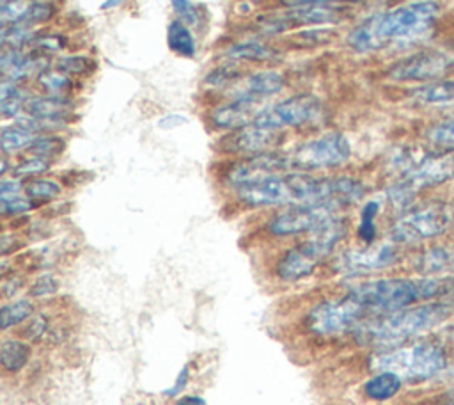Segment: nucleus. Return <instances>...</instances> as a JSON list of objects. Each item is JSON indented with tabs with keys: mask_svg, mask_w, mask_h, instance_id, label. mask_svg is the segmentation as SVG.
<instances>
[{
	"mask_svg": "<svg viewBox=\"0 0 454 405\" xmlns=\"http://www.w3.org/2000/svg\"><path fill=\"white\" fill-rule=\"evenodd\" d=\"M440 14L436 0H417L378 12L348 34V44L360 53L383 48L390 41L415 39L426 34Z\"/></svg>",
	"mask_w": 454,
	"mask_h": 405,
	"instance_id": "1",
	"label": "nucleus"
},
{
	"mask_svg": "<svg viewBox=\"0 0 454 405\" xmlns=\"http://www.w3.org/2000/svg\"><path fill=\"white\" fill-rule=\"evenodd\" d=\"M367 313L387 314L406 309L411 304L454 293V277H420V279H378L358 284L348 291Z\"/></svg>",
	"mask_w": 454,
	"mask_h": 405,
	"instance_id": "2",
	"label": "nucleus"
},
{
	"mask_svg": "<svg viewBox=\"0 0 454 405\" xmlns=\"http://www.w3.org/2000/svg\"><path fill=\"white\" fill-rule=\"evenodd\" d=\"M450 314L449 304H424L410 309L387 313L356 327V339L362 345L376 348H397L404 341L426 332Z\"/></svg>",
	"mask_w": 454,
	"mask_h": 405,
	"instance_id": "3",
	"label": "nucleus"
},
{
	"mask_svg": "<svg viewBox=\"0 0 454 405\" xmlns=\"http://www.w3.org/2000/svg\"><path fill=\"white\" fill-rule=\"evenodd\" d=\"M346 231H348V226L342 218L333 217L326 220L316 231H312L303 243L293 247L284 254V258L277 265L278 277L286 281H298L310 275L314 268L340 242Z\"/></svg>",
	"mask_w": 454,
	"mask_h": 405,
	"instance_id": "4",
	"label": "nucleus"
},
{
	"mask_svg": "<svg viewBox=\"0 0 454 405\" xmlns=\"http://www.w3.org/2000/svg\"><path fill=\"white\" fill-rule=\"evenodd\" d=\"M447 366L443 348L434 341H420L410 346L385 350L371 359V368L392 371L404 380H426Z\"/></svg>",
	"mask_w": 454,
	"mask_h": 405,
	"instance_id": "5",
	"label": "nucleus"
},
{
	"mask_svg": "<svg viewBox=\"0 0 454 405\" xmlns=\"http://www.w3.org/2000/svg\"><path fill=\"white\" fill-rule=\"evenodd\" d=\"M454 224V206L449 202H431L404 213L390 229L395 243H415L445 233Z\"/></svg>",
	"mask_w": 454,
	"mask_h": 405,
	"instance_id": "6",
	"label": "nucleus"
},
{
	"mask_svg": "<svg viewBox=\"0 0 454 405\" xmlns=\"http://www.w3.org/2000/svg\"><path fill=\"white\" fill-rule=\"evenodd\" d=\"M351 155L348 139L342 133H326L296 146L289 156L291 169L300 172L328 169L344 163Z\"/></svg>",
	"mask_w": 454,
	"mask_h": 405,
	"instance_id": "7",
	"label": "nucleus"
},
{
	"mask_svg": "<svg viewBox=\"0 0 454 405\" xmlns=\"http://www.w3.org/2000/svg\"><path fill=\"white\" fill-rule=\"evenodd\" d=\"M454 66V46L420 50L401 59L388 69L395 82H434Z\"/></svg>",
	"mask_w": 454,
	"mask_h": 405,
	"instance_id": "8",
	"label": "nucleus"
},
{
	"mask_svg": "<svg viewBox=\"0 0 454 405\" xmlns=\"http://www.w3.org/2000/svg\"><path fill=\"white\" fill-rule=\"evenodd\" d=\"M365 311L360 304L346 293L340 298L326 300L317 304L307 316V325L312 332L319 336H335L353 329L362 318Z\"/></svg>",
	"mask_w": 454,
	"mask_h": 405,
	"instance_id": "9",
	"label": "nucleus"
},
{
	"mask_svg": "<svg viewBox=\"0 0 454 405\" xmlns=\"http://www.w3.org/2000/svg\"><path fill=\"white\" fill-rule=\"evenodd\" d=\"M321 114V101L314 94H296L271 107H264L252 124L282 130L287 126H303Z\"/></svg>",
	"mask_w": 454,
	"mask_h": 405,
	"instance_id": "10",
	"label": "nucleus"
},
{
	"mask_svg": "<svg viewBox=\"0 0 454 405\" xmlns=\"http://www.w3.org/2000/svg\"><path fill=\"white\" fill-rule=\"evenodd\" d=\"M335 208L328 204H296L271 218L268 229L277 236L312 233L333 218Z\"/></svg>",
	"mask_w": 454,
	"mask_h": 405,
	"instance_id": "11",
	"label": "nucleus"
},
{
	"mask_svg": "<svg viewBox=\"0 0 454 405\" xmlns=\"http://www.w3.org/2000/svg\"><path fill=\"white\" fill-rule=\"evenodd\" d=\"M454 176V149L445 153L427 155L417 163L406 169V174L399 185L408 190L411 195L417 190L436 187Z\"/></svg>",
	"mask_w": 454,
	"mask_h": 405,
	"instance_id": "12",
	"label": "nucleus"
},
{
	"mask_svg": "<svg viewBox=\"0 0 454 405\" xmlns=\"http://www.w3.org/2000/svg\"><path fill=\"white\" fill-rule=\"evenodd\" d=\"M291 169L287 153H277V151H266L252 155L241 162H238L227 174V181L234 187H245L271 176L286 174Z\"/></svg>",
	"mask_w": 454,
	"mask_h": 405,
	"instance_id": "13",
	"label": "nucleus"
},
{
	"mask_svg": "<svg viewBox=\"0 0 454 405\" xmlns=\"http://www.w3.org/2000/svg\"><path fill=\"white\" fill-rule=\"evenodd\" d=\"M395 256L397 254L392 245L356 249V250H348L340 254L335 259L333 266L337 272H342L348 275H360V274H369L392 265L395 261Z\"/></svg>",
	"mask_w": 454,
	"mask_h": 405,
	"instance_id": "14",
	"label": "nucleus"
},
{
	"mask_svg": "<svg viewBox=\"0 0 454 405\" xmlns=\"http://www.w3.org/2000/svg\"><path fill=\"white\" fill-rule=\"evenodd\" d=\"M264 105L257 98H234L213 110L215 126L223 130H241L252 124L262 112Z\"/></svg>",
	"mask_w": 454,
	"mask_h": 405,
	"instance_id": "15",
	"label": "nucleus"
},
{
	"mask_svg": "<svg viewBox=\"0 0 454 405\" xmlns=\"http://www.w3.org/2000/svg\"><path fill=\"white\" fill-rule=\"evenodd\" d=\"M280 140H282V135L278 130L248 124L227 139V149L238 151V153L257 155V153L271 151Z\"/></svg>",
	"mask_w": 454,
	"mask_h": 405,
	"instance_id": "16",
	"label": "nucleus"
},
{
	"mask_svg": "<svg viewBox=\"0 0 454 405\" xmlns=\"http://www.w3.org/2000/svg\"><path fill=\"white\" fill-rule=\"evenodd\" d=\"M284 89V78L275 71H257L247 75L236 83L234 98H257L262 99L266 96L277 94Z\"/></svg>",
	"mask_w": 454,
	"mask_h": 405,
	"instance_id": "17",
	"label": "nucleus"
},
{
	"mask_svg": "<svg viewBox=\"0 0 454 405\" xmlns=\"http://www.w3.org/2000/svg\"><path fill=\"white\" fill-rule=\"evenodd\" d=\"M71 107L69 99L66 96H39V98H30L25 105V110L30 117H39V119H64L66 110ZM66 121V119H64Z\"/></svg>",
	"mask_w": 454,
	"mask_h": 405,
	"instance_id": "18",
	"label": "nucleus"
},
{
	"mask_svg": "<svg viewBox=\"0 0 454 405\" xmlns=\"http://www.w3.org/2000/svg\"><path fill=\"white\" fill-rule=\"evenodd\" d=\"M403 385V378L392 371H380L372 378H369L364 384V393L367 398L374 401H385L390 400L399 393Z\"/></svg>",
	"mask_w": 454,
	"mask_h": 405,
	"instance_id": "19",
	"label": "nucleus"
},
{
	"mask_svg": "<svg viewBox=\"0 0 454 405\" xmlns=\"http://www.w3.org/2000/svg\"><path fill=\"white\" fill-rule=\"evenodd\" d=\"M413 99L420 105H450L454 103V80H434L413 92Z\"/></svg>",
	"mask_w": 454,
	"mask_h": 405,
	"instance_id": "20",
	"label": "nucleus"
},
{
	"mask_svg": "<svg viewBox=\"0 0 454 405\" xmlns=\"http://www.w3.org/2000/svg\"><path fill=\"white\" fill-rule=\"evenodd\" d=\"M167 44L179 57H193L195 55V39L188 28V25L181 20H172L167 27Z\"/></svg>",
	"mask_w": 454,
	"mask_h": 405,
	"instance_id": "21",
	"label": "nucleus"
},
{
	"mask_svg": "<svg viewBox=\"0 0 454 405\" xmlns=\"http://www.w3.org/2000/svg\"><path fill=\"white\" fill-rule=\"evenodd\" d=\"M275 55H277L275 48L257 39L241 41L225 50V57L232 60H270Z\"/></svg>",
	"mask_w": 454,
	"mask_h": 405,
	"instance_id": "22",
	"label": "nucleus"
},
{
	"mask_svg": "<svg viewBox=\"0 0 454 405\" xmlns=\"http://www.w3.org/2000/svg\"><path fill=\"white\" fill-rule=\"evenodd\" d=\"M28 98L25 92L16 85V82L4 80L0 85V110L4 117H14L21 110H25Z\"/></svg>",
	"mask_w": 454,
	"mask_h": 405,
	"instance_id": "23",
	"label": "nucleus"
},
{
	"mask_svg": "<svg viewBox=\"0 0 454 405\" xmlns=\"http://www.w3.org/2000/svg\"><path fill=\"white\" fill-rule=\"evenodd\" d=\"M28 357H30V348L23 341L7 339L2 343L0 362H2L4 369L18 371L28 362Z\"/></svg>",
	"mask_w": 454,
	"mask_h": 405,
	"instance_id": "24",
	"label": "nucleus"
},
{
	"mask_svg": "<svg viewBox=\"0 0 454 405\" xmlns=\"http://www.w3.org/2000/svg\"><path fill=\"white\" fill-rule=\"evenodd\" d=\"M37 135L21 126L20 123H14L12 126H5L0 133V144L4 153H12L23 147H28Z\"/></svg>",
	"mask_w": 454,
	"mask_h": 405,
	"instance_id": "25",
	"label": "nucleus"
},
{
	"mask_svg": "<svg viewBox=\"0 0 454 405\" xmlns=\"http://www.w3.org/2000/svg\"><path fill=\"white\" fill-rule=\"evenodd\" d=\"M452 265H454V250L445 249V247H434V249L424 252L417 261V268L424 274L440 272Z\"/></svg>",
	"mask_w": 454,
	"mask_h": 405,
	"instance_id": "26",
	"label": "nucleus"
},
{
	"mask_svg": "<svg viewBox=\"0 0 454 405\" xmlns=\"http://www.w3.org/2000/svg\"><path fill=\"white\" fill-rule=\"evenodd\" d=\"M34 307L28 300H18L12 304H7L2 307L0 311V327L5 330L20 322H23L25 318H28L32 314Z\"/></svg>",
	"mask_w": 454,
	"mask_h": 405,
	"instance_id": "27",
	"label": "nucleus"
},
{
	"mask_svg": "<svg viewBox=\"0 0 454 405\" xmlns=\"http://www.w3.org/2000/svg\"><path fill=\"white\" fill-rule=\"evenodd\" d=\"M0 39H2L4 48H14V50H18L20 46H23V44L28 43V41H34L35 37H34L30 27L14 23V25L2 27Z\"/></svg>",
	"mask_w": 454,
	"mask_h": 405,
	"instance_id": "28",
	"label": "nucleus"
},
{
	"mask_svg": "<svg viewBox=\"0 0 454 405\" xmlns=\"http://www.w3.org/2000/svg\"><path fill=\"white\" fill-rule=\"evenodd\" d=\"M39 85L51 96H64L71 89V80L62 71H41Z\"/></svg>",
	"mask_w": 454,
	"mask_h": 405,
	"instance_id": "29",
	"label": "nucleus"
},
{
	"mask_svg": "<svg viewBox=\"0 0 454 405\" xmlns=\"http://www.w3.org/2000/svg\"><path fill=\"white\" fill-rule=\"evenodd\" d=\"M380 211V204L378 201H369L360 215V226H358V236L360 240H364L365 243H372L374 236H376V226H374V218Z\"/></svg>",
	"mask_w": 454,
	"mask_h": 405,
	"instance_id": "30",
	"label": "nucleus"
},
{
	"mask_svg": "<svg viewBox=\"0 0 454 405\" xmlns=\"http://www.w3.org/2000/svg\"><path fill=\"white\" fill-rule=\"evenodd\" d=\"M427 139L436 146L454 149V115L431 126L427 130Z\"/></svg>",
	"mask_w": 454,
	"mask_h": 405,
	"instance_id": "31",
	"label": "nucleus"
},
{
	"mask_svg": "<svg viewBox=\"0 0 454 405\" xmlns=\"http://www.w3.org/2000/svg\"><path fill=\"white\" fill-rule=\"evenodd\" d=\"M62 149H64V140L60 137H51V135H37L34 142L28 146V151L41 158L55 156Z\"/></svg>",
	"mask_w": 454,
	"mask_h": 405,
	"instance_id": "32",
	"label": "nucleus"
},
{
	"mask_svg": "<svg viewBox=\"0 0 454 405\" xmlns=\"http://www.w3.org/2000/svg\"><path fill=\"white\" fill-rule=\"evenodd\" d=\"M27 197L37 201H50L60 194V187L50 179H34L25 187Z\"/></svg>",
	"mask_w": 454,
	"mask_h": 405,
	"instance_id": "33",
	"label": "nucleus"
},
{
	"mask_svg": "<svg viewBox=\"0 0 454 405\" xmlns=\"http://www.w3.org/2000/svg\"><path fill=\"white\" fill-rule=\"evenodd\" d=\"M53 5L50 2H32L27 9V12L23 14L20 25H27V27H32V25H37V23H43L46 20H50L53 16Z\"/></svg>",
	"mask_w": 454,
	"mask_h": 405,
	"instance_id": "34",
	"label": "nucleus"
},
{
	"mask_svg": "<svg viewBox=\"0 0 454 405\" xmlns=\"http://www.w3.org/2000/svg\"><path fill=\"white\" fill-rule=\"evenodd\" d=\"M238 78H239V69L236 66H218L206 75L204 83L211 87H220V85H229Z\"/></svg>",
	"mask_w": 454,
	"mask_h": 405,
	"instance_id": "35",
	"label": "nucleus"
},
{
	"mask_svg": "<svg viewBox=\"0 0 454 405\" xmlns=\"http://www.w3.org/2000/svg\"><path fill=\"white\" fill-rule=\"evenodd\" d=\"M170 4L177 12L179 20L184 21L188 27H195L199 23V11L190 0H170Z\"/></svg>",
	"mask_w": 454,
	"mask_h": 405,
	"instance_id": "36",
	"label": "nucleus"
},
{
	"mask_svg": "<svg viewBox=\"0 0 454 405\" xmlns=\"http://www.w3.org/2000/svg\"><path fill=\"white\" fill-rule=\"evenodd\" d=\"M48 169H50V162H48L46 158L35 156V158H30V160L21 162V163L14 169V174H16V176H35V174L46 172Z\"/></svg>",
	"mask_w": 454,
	"mask_h": 405,
	"instance_id": "37",
	"label": "nucleus"
},
{
	"mask_svg": "<svg viewBox=\"0 0 454 405\" xmlns=\"http://www.w3.org/2000/svg\"><path fill=\"white\" fill-rule=\"evenodd\" d=\"M32 208V201L25 199L21 195L11 197V199H0V210L4 215H18V213H25Z\"/></svg>",
	"mask_w": 454,
	"mask_h": 405,
	"instance_id": "38",
	"label": "nucleus"
},
{
	"mask_svg": "<svg viewBox=\"0 0 454 405\" xmlns=\"http://www.w3.org/2000/svg\"><path fill=\"white\" fill-rule=\"evenodd\" d=\"M89 66V60L82 55H69L57 60V68L62 73H83Z\"/></svg>",
	"mask_w": 454,
	"mask_h": 405,
	"instance_id": "39",
	"label": "nucleus"
},
{
	"mask_svg": "<svg viewBox=\"0 0 454 405\" xmlns=\"http://www.w3.org/2000/svg\"><path fill=\"white\" fill-rule=\"evenodd\" d=\"M296 37L303 44H321V43H328L333 37V32L330 28H310V30H303Z\"/></svg>",
	"mask_w": 454,
	"mask_h": 405,
	"instance_id": "40",
	"label": "nucleus"
},
{
	"mask_svg": "<svg viewBox=\"0 0 454 405\" xmlns=\"http://www.w3.org/2000/svg\"><path fill=\"white\" fill-rule=\"evenodd\" d=\"M59 288V282L55 277L51 275H41L37 277V281L30 286V295L32 297H44V295H51L55 293Z\"/></svg>",
	"mask_w": 454,
	"mask_h": 405,
	"instance_id": "41",
	"label": "nucleus"
},
{
	"mask_svg": "<svg viewBox=\"0 0 454 405\" xmlns=\"http://www.w3.org/2000/svg\"><path fill=\"white\" fill-rule=\"evenodd\" d=\"M21 183L18 179H4L0 185V199H11L20 195Z\"/></svg>",
	"mask_w": 454,
	"mask_h": 405,
	"instance_id": "42",
	"label": "nucleus"
},
{
	"mask_svg": "<svg viewBox=\"0 0 454 405\" xmlns=\"http://www.w3.org/2000/svg\"><path fill=\"white\" fill-rule=\"evenodd\" d=\"M41 48H46L50 52H59L64 48V39L60 36H43L39 39H34Z\"/></svg>",
	"mask_w": 454,
	"mask_h": 405,
	"instance_id": "43",
	"label": "nucleus"
},
{
	"mask_svg": "<svg viewBox=\"0 0 454 405\" xmlns=\"http://www.w3.org/2000/svg\"><path fill=\"white\" fill-rule=\"evenodd\" d=\"M186 382H188V366H183L179 375H177V378H176V382H174V385L165 391V396H176L177 393H181L184 389Z\"/></svg>",
	"mask_w": 454,
	"mask_h": 405,
	"instance_id": "44",
	"label": "nucleus"
},
{
	"mask_svg": "<svg viewBox=\"0 0 454 405\" xmlns=\"http://www.w3.org/2000/svg\"><path fill=\"white\" fill-rule=\"evenodd\" d=\"M344 2H360V0H287L286 4L291 7H301V5H328V4H344Z\"/></svg>",
	"mask_w": 454,
	"mask_h": 405,
	"instance_id": "45",
	"label": "nucleus"
},
{
	"mask_svg": "<svg viewBox=\"0 0 454 405\" xmlns=\"http://www.w3.org/2000/svg\"><path fill=\"white\" fill-rule=\"evenodd\" d=\"M183 123H186V117H183V115H179V114H170V115H165V117H161V119L158 121V126H160V128H165V130H168V128H176V126H181Z\"/></svg>",
	"mask_w": 454,
	"mask_h": 405,
	"instance_id": "46",
	"label": "nucleus"
},
{
	"mask_svg": "<svg viewBox=\"0 0 454 405\" xmlns=\"http://www.w3.org/2000/svg\"><path fill=\"white\" fill-rule=\"evenodd\" d=\"M46 330V322H44V318H37V320H34V323L28 327V334L32 336V338H39V336H43V332Z\"/></svg>",
	"mask_w": 454,
	"mask_h": 405,
	"instance_id": "47",
	"label": "nucleus"
},
{
	"mask_svg": "<svg viewBox=\"0 0 454 405\" xmlns=\"http://www.w3.org/2000/svg\"><path fill=\"white\" fill-rule=\"evenodd\" d=\"M176 405H206V400L200 396H183Z\"/></svg>",
	"mask_w": 454,
	"mask_h": 405,
	"instance_id": "48",
	"label": "nucleus"
},
{
	"mask_svg": "<svg viewBox=\"0 0 454 405\" xmlns=\"http://www.w3.org/2000/svg\"><path fill=\"white\" fill-rule=\"evenodd\" d=\"M122 2H126V0H105V2L101 4V9H103V11H108V9H114V7L121 5Z\"/></svg>",
	"mask_w": 454,
	"mask_h": 405,
	"instance_id": "49",
	"label": "nucleus"
},
{
	"mask_svg": "<svg viewBox=\"0 0 454 405\" xmlns=\"http://www.w3.org/2000/svg\"><path fill=\"white\" fill-rule=\"evenodd\" d=\"M450 304L454 306V293H452V295H449V306H450Z\"/></svg>",
	"mask_w": 454,
	"mask_h": 405,
	"instance_id": "50",
	"label": "nucleus"
}]
</instances>
